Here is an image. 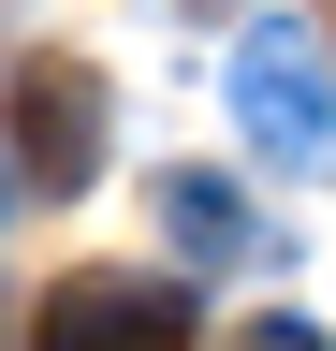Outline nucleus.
Wrapping results in <instances>:
<instances>
[{"instance_id": "obj_1", "label": "nucleus", "mask_w": 336, "mask_h": 351, "mask_svg": "<svg viewBox=\"0 0 336 351\" xmlns=\"http://www.w3.org/2000/svg\"><path fill=\"white\" fill-rule=\"evenodd\" d=\"M234 117H248L263 161L336 176V73H322V29H292V15L248 29V44H234Z\"/></svg>"}, {"instance_id": "obj_2", "label": "nucleus", "mask_w": 336, "mask_h": 351, "mask_svg": "<svg viewBox=\"0 0 336 351\" xmlns=\"http://www.w3.org/2000/svg\"><path fill=\"white\" fill-rule=\"evenodd\" d=\"M29 351H190V293L88 263V278H59L44 307H29Z\"/></svg>"}, {"instance_id": "obj_3", "label": "nucleus", "mask_w": 336, "mask_h": 351, "mask_svg": "<svg viewBox=\"0 0 336 351\" xmlns=\"http://www.w3.org/2000/svg\"><path fill=\"white\" fill-rule=\"evenodd\" d=\"M15 176L29 191H88L103 176V73L88 59H29L15 73Z\"/></svg>"}, {"instance_id": "obj_4", "label": "nucleus", "mask_w": 336, "mask_h": 351, "mask_svg": "<svg viewBox=\"0 0 336 351\" xmlns=\"http://www.w3.org/2000/svg\"><path fill=\"white\" fill-rule=\"evenodd\" d=\"M161 234H176V263H248V249H263V219H248V191H234V176H161Z\"/></svg>"}, {"instance_id": "obj_5", "label": "nucleus", "mask_w": 336, "mask_h": 351, "mask_svg": "<svg viewBox=\"0 0 336 351\" xmlns=\"http://www.w3.org/2000/svg\"><path fill=\"white\" fill-rule=\"evenodd\" d=\"M234 351H336V337H322V322H292V307H263V322H248Z\"/></svg>"}, {"instance_id": "obj_6", "label": "nucleus", "mask_w": 336, "mask_h": 351, "mask_svg": "<svg viewBox=\"0 0 336 351\" xmlns=\"http://www.w3.org/2000/svg\"><path fill=\"white\" fill-rule=\"evenodd\" d=\"M0 205H15V161H0Z\"/></svg>"}]
</instances>
